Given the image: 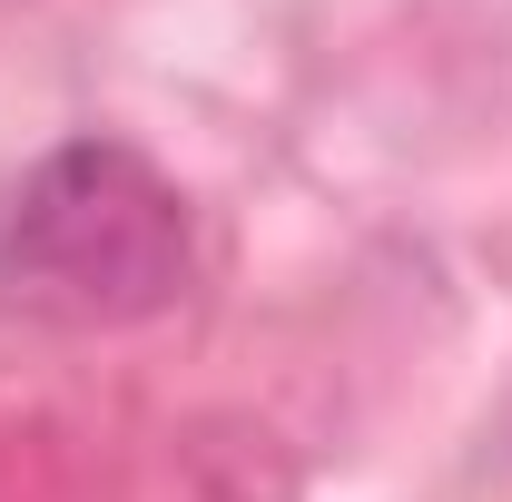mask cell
I'll return each mask as SVG.
<instances>
[{
  "instance_id": "obj_1",
  "label": "cell",
  "mask_w": 512,
  "mask_h": 502,
  "mask_svg": "<svg viewBox=\"0 0 512 502\" xmlns=\"http://www.w3.org/2000/svg\"><path fill=\"white\" fill-rule=\"evenodd\" d=\"M197 217L178 178L128 138H60L0 188V315L119 335L188 296Z\"/></svg>"
}]
</instances>
